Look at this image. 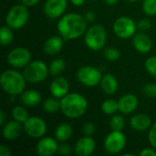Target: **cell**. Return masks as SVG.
Segmentation results:
<instances>
[{
    "mask_svg": "<svg viewBox=\"0 0 156 156\" xmlns=\"http://www.w3.org/2000/svg\"><path fill=\"white\" fill-rule=\"evenodd\" d=\"M84 16L78 13L64 14L57 25V29L64 40H74L85 34L88 27Z\"/></svg>",
    "mask_w": 156,
    "mask_h": 156,
    "instance_id": "6da1fadb",
    "label": "cell"
},
{
    "mask_svg": "<svg viewBox=\"0 0 156 156\" xmlns=\"http://www.w3.org/2000/svg\"><path fill=\"white\" fill-rule=\"evenodd\" d=\"M88 110L87 99L77 92H69L60 99V111L69 119H78Z\"/></svg>",
    "mask_w": 156,
    "mask_h": 156,
    "instance_id": "7a4b0ae2",
    "label": "cell"
},
{
    "mask_svg": "<svg viewBox=\"0 0 156 156\" xmlns=\"http://www.w3.org/2000/svg\"><path fill=\"white\" fill-rule=\"evenodd\" d=\"M27 80L19 71L6 69L0 76V86L5 93L15 97L19 96L26 89Z\"/></svg>",
    "mask_w": 156,
    "mask_h": 156,
    "instance_id": "3957f363",
    "label": "cell"
},
{
    "mask_svg": "<svg viewBox=\"0 0 156 156\" xmlns=\"http://www.w3.org/2000/svg\"><path fill=\"white\" fill-rule=\"evenodd\" d=\"M107 42V31L100 24H95L87 28L84 34V43L92 51L101 50Z\"/></svg>",
    "mask_w": 156,
    "mask_h": 156,
    "instance_id": "277c9868",
    "label": "cell"
},
{
    "mask_svg": "<svg viewBox=\"0 0 156 156\" xmlns=\"http://www.w3.org/2000/svg\"><path fill=\"white\" fill-rule=\"evenodd\" d=\"M27 7L23 4H17L10 7L5 15V25L15 30L24 27L28 22L30 16Z\"/></svg>",
    "mask_w": 156,
    "mask_h": 156,
    "instance_id": "5b68a950",
    "label": "cell"
},
{
    "mask_svg": "<svg viewBox=\"0 0 156 156\" xmlns=\"http://www.w3.org/2000/svg\"><path fill=\"white\" fill-rule=\"evenodd\" d=\"M48 74V67L40 59L31 60L23 69V75L27 82L33 84L44 81Z\"/></svg>",
    "mask_w": 156,
    "mask_h": 156,
    "instance_id": "8992f818",
    "label": "cell"
},
{
    "mask_svg": "<svg viewBox=\"0 0 156 156\" xmlns=\"http://www.w3.org/2000/svg\"><path fill=\"white\" fill-rule=\"evenodd\" d=\"M102 76L103 75L99 69L88 65L80 67L76 73L78 81L81 85L90 88L100 85Z\"/></svg>",
    "mask_w": 156,
    "mask_h": 156,
    "instance_id": "52a82bcc",
    "label": "cell"
},
{
    "mask_svg": "<svg viewBox=\"0 0 156 156\" xmlns=\"http://www.w3.org/2000/svg\"><path fill=\"white\" fill-rule=\"evenodd\" d=\"M137 23L129 16L118 17L112 26L113 33L116 37L122 39L132 38L137 31Z\"/></svg>",
    "mask_w": 156,
    "mask_h": 156,
    "instance_id": "ba28073f",
    "label": "cell"
},
{
    "mask_svg": "<svg viewBox=\"0 0 156 156\" xmlns=\"http://www.w3.org/2000/svg\"><path fill=\"white\" fill-rule=\"evenodd\" d=\"M126 136L122 131H112L104 140V149L110 154H118L126 146Z\"/></svg>",
    "mask_w": 156,
    "mask_h": 156,
    "instance_id": "9c48e42d",
    "label": "cell"
},
{
    "mask_svg": "<svg viewBox=\"0 0 156 156\" xmlns=\"http://www.w3.org/2000/svg\"><path fill=\"white\" fill-rule=\"evenodd\" d=\"M23 129L27 136L33 139H40L45 136L48 131V125L42 118L31 116L23 123Z\"/></svg>",
    "mask_w": 156,
    "mask_h": 156,
    "instance_id": "30bf717a",
    "label": "cell"
},
{
    "mask_svg": "<svg viewBox=\"0 0 156 156\" xmlns=\"http://www.w3.org/2000/svg\"><path fill=\"white\" fill-rule=\"evenodd\" d=\"M6 61L14 69H24L31 61V53L27 48L23 47L14 48L8 52Z\"/></svg>",
    "mask_w": 156,
    "mask_h": 156,
    "instance_id": "8fae6325",
    "label": "cell"
},
{
    "mask_svg": "<svg viewBox=\"0 0 156 156\" xmlns=\"http://www.w3.org/2000/svg\"><path fill=\"white\" fill-rule=\"evenodd\" d=\"M68 7V0H46L43 11L50 19L61 17Z\"/></svg>",
    "mask_w": 156,
    "mask_h": 156,
    "instance_id": "7c38bea8",
    "label": "cell"
},
{
    "mask_svg": "<svg viewBox=\"0 0 156 156\" xmlns=\"http://www.w3.org/2000/svg\"><path fill=\"white\" fill-rule=\"evenodd\" d=\"M59 142L56 138L43 136L36 144V152L40 156H52L58 151Z\"/></svg>",
    "mask_w": 156,
    "mask_h": 156,
    "instance_id": "4fadbf2b",
    "label": "cell"
},
{
    "mask_svg": "<svg viewBox=\"0 0 156 156\" xmlns=\"http://www.w3.org/2000/svg\"><path fill=\"white\" fill-rule=\"evenodd\" d=\"M96 149V143L91 136H86L80 138L74 146V152L78 156L91 155Z\"/></svg>",
    "mask_w": 156,
    "mask_h": 156,
    "instance_id": "5bb4252c",
    "label": "cell"
},
{
    "mask_svg": "<svg viewBox=\"0 0 156 156\" xmlns=\"http://www.w3.org/2000/svg\"><path fill=\"white\" fill-rule=\"evenodd\" d=\"M119 112L122 114L128 115L134 112L139 106V100L136 95L133 93H127L122 95L118 100Z\"/></svg>",
    "mask_w": 156,
    "mask_h": 156,
    "instance_id": "9a60e30c",
    "label": "cell"
},
{
    "mask_svg": "<svg viewBox=\"0 0 156 156\" xmlns=\"http://www.w3.org/2000/svg\"><path fill=\"white\" fill-rule=\"evenodd\" d=\"M49 90L52 96L61 99L69 92V80L61 76H57L49 86Z\"/></svg>",
    "mask_w": 156,
    "mask_h": 156,
    "instance_id": "2e32d148",
    "label": "cell"
},
{
    "mask_svg": "<svg viewBox=\"0 0 156 156\" xmlns=\"http://www.w3.org/2000/svg\"><path fill=\"white\" fill-rule=\"evenodd\" d=\"M22 131H24L23 124L13 119L12 121L6 122L3 125L2 135L5 140L14 141V140H16L21 135Z\"/></svg>",
    "mask_w": 156,
    "mask_h": 156,
    "instance_id": "e0dca14e",
    "label": "cell"
},
{
    "mask_svg": "<svg viewBox=\"0 0 156 156\" xmlns=\"http://www.w3.org/2000/svg\"><path fill=\"white\" fill-rule=\"evenodd\" d=\"M133 45L136 51L145 54L151 51L153 48V41L147 34L139 32L133 37Z\"/></svg>",
    "mask_w": 156,
    "mask_h": 156,
    "instance_id": "ac0fdd59",
    "label": "cell"
},
{
    "mask_svg": "<svg viewBox=\"0 0 156 156\" xmlns=\"http://www.w3.org/2000/svg\"><path fill=\"white\" fill-rule=\"evenodd\" d=\"M129 124L131 128L136 132H145L153 125L151 117L145 113H136L133 115Z\"/></svg>",
    "mask_w": 156,
    "mask_h": 156,
    "instance_id": "d6986e66",
    "label": "cell"
},
{
    "mask_svg": "<svg viewBox=\"0 0 156 156\" xmlns=\"http://www.w3.org/2000/svg\"><path fill=\"white\" fill-rule=\"evenodd\" d=\"M63 37L61 36H51L43 44V50L48 56L58 54L63 48Z\"/></svg>",
    "mask_w": 156,
    "mask_h": 156,
    "instance_id": "ffe728a7",
    "label": "cell"
},
{
    "mask_svg": "<svg viewBox=\"0 0 156 156\" xmlns=\"http://www.w3.org/2000/svg\"><path fill=\"white\" fill-rule=\"evenodd\" d=\"M19 100L24 106L33 108L42 101V96L36 90H25L19 95Z\"/></svg>",
    "mask_w": 156,
    "mask_h": 156,
    "instance_id": "44dd1931",
    "label": "cell"
},
{
    "mask_svg": "<svg viewBox=\"0 0 156 156\" xmlns=\"http://www.w3.org/2000/svg\"><path fill=\"white\" fill-rule=\"evenodd\" d=\"M100 86H101V90L106 95L111 96L117 92V90L119 89V82L114 75H112L111 73H107L102 76Z\"/></svg>",
    "mask_w": 156,
    "mask_h": 156,
    "instance_id": "7402d4cb",
    "label": "cell"
},
{
    "mask_svg": "<svg viewBox=\"0 0 156 156\" xmlns=\"http://www.w3.org/2000/svg\"><path fill=\"white\" fill-rule=\"evenodd\" d=\"M73 134V128L68 122L60 123L57 126L55 130V138L59 143H64L69 141Z\"/></svg>",
    "mask_w": 156,
    "mask_h": 156,
    "instance_id": "603a6c76",
    "label": "cell"
},
{
    "mask_svg": "<svg viewBox=\"0 0 156 156\" xmlns=\"http://www.w3.org/2000/svg\"><path fill=\"white\" fill-rule=\"evenodd\" d=\"M42 106L44 111L48 113H56L60 111V99L56 98L54 96L48 97L44 100Z\"/></svg>",
    "mask_w": 156,
    "mask_h": 156,
    "instance_id": "cb8c5ba5",
    "label": "cell"
},
{
    "mask_svg": "<svg viewBox=\"0 0 156 156\" xmlns=\"http://www.w3.org/2000/svg\"><path fill=\"white\" fill-rule=\"evenodd\" d=\"M66 69V63L64 61V59L62 58H55L53 59L50 64L48 65V71H49V74L52 75V76H58L60 75Z\"/></svg>",
    "mask_w": 156,
    "mask_h": 156,
    "instance_id": "d4e9b609",
    "label": "cell"
},
{
    "mask_svg": "<svg viewBox=\"0 0 156 156\" xmlns=\"http://www.w3.org/2000/svg\"><path fill=\"white\" fill-rule=\"evenodd\" d=\"M13 28L8 27L7 25L3 26L0 29V43L3 47H6L10 45L14 39V32Z\"/></svg>",
    "mask_w": 156,
    "mask_h": 156,
    "instance_id": "484cf974",
    "label": "cell"
},
{
    "mask_svg": "<svg viewBox=\"0 0 156 156\" xmlns=\"http://www.w3.org/2000/svg\"><path fill=\"white\" fill-rule=\"evenodd\" d=\"M101 111L106 115H114L119 112V104L118 101H115L113 99H107L101 103Z\"/></svg>",
    "mask_w": 156,
    "mask_h": 156,
    "instance_id": "4316f807",
    "label": "cell"
},
{
    "mask_svg": "<svg viewBox=\"0 0 156 156\" xmlns=\"http://www.w3.org/2000/svg\"><path fill=\"white\" fill-rule=\"evenodd\" d=\"M11 115H12V118L19 122H21L22 124L29 118V115H28V112L26 110V108L24 106H20V105H17V106H15L13 109H12V112H11Z\"/></svg>",
    "mask_w": 156,
    "mask_h": 156,
    "instance_id": "83f0119b",
    "label": "cell"
},
{
    "mask_svg": "<svg viewBox=\"0 0 156 156\" xmlns=\"http://www.w3.org/2000/svg\"><path fill=\"white\" fill-rule=\"evenodd\" d=\"M109 125L112 131H122L125 126L124 118L120 114H114L111 118Z\"/></svg>",
    "mask_w": 156,
    "mask_h": 156,
    "instance_id": "f1b7e54d",
    "label": "cell"
},
{
    "mask_svg": "<svg viewBox=\"0 0 156 156\" xmlns=\"http://www.w3.org/2000/svg\"><path fill=\"white\" fill-rule=\"evenodd\" d=\"M103 56L104 58L109 60V61H116L120 58L121 57V51L114 48V47H108L106 48H104L103 50Z\"/></svg>",
    "mask_w": 156,
    "mask_h": 156,
    "instance_id": "f546056e",
    "label": "cell"
},
{
    "mask_svg": "<svg viewBox=\"0 0 156 156\" xmlns=\"http://www.w3.org/2000/svg\"><path fill=\"white\" fill-rule=\"evenodd\" d=\"M142 8L146 16H154L156 15V0H143Z\"/></svg>",
    "mask_w": 156,
    "mask_h": 156,
    "instance_id": "4dcf8cb0",
    "label": "cell"
},
{
    "mask_svg": "<svg viewBox=\"0 0 156 156\" xmlns=\"http://www.w3.org/2000/svg\"><path fill=\"white\" fill-rule=\"evenodd\" d=\"M144 67L146 71L156 79V56L149 57L144 62Z\"/></svg>",
    "mask_w": 156,
    "mask_h": 156,
    "instance_id": "1f68e13d",
    "label": "cell"
},
{
    "mask_svg": "<svg viewBox=\"0 0 156 156\" xmlns=\"http://www.w3.org/2000/svg\"><path fill=\"white\" fill-rule=\"evenodd\" d=\"M143 94L149 98V99H154L156 98V84L155 83H147L143 87Z\"/></svg>",
    "mask_w": 156,
    "mask_h": 156,
    "instance_id": "d6a6232c",
    "label": "cell"
},
{
    "mask_svg": "<svg viewBox=\"0 0 156 156\" xmlns=\"http://www.w3.org/2000/svg\"><path fill=\"white\" fill-rule=\"evenodd\" d=\"M95 131H96V127L93 122H87L82 126V133L86 136H92Z\"/></svg>",
    "mask_w": 156,
    "mask_h": 156,
    "instance_id": "836d02e7",
    "label": "cell"
},
{
    "mask_svg": "<svg viewBox=\"0 0 156 156\" xmlns=\"http://www.w3.org/2000/svg\"><path fill=\"white\" fill-rule=\"evenodd\" d=\"M148 139H149V142H150V144L152 145V147H154L156 150V122L154 123L151 126V128L149 129Z\"/></svg>",
    "mask_w": 156,
    "mask_h": 156,
    "instance_id": "e575fe53",
    "label": "cell"
},
{
    "mask_svg": "<svg viewBox=\"0 0 156 156\" xmlns=\"http://www.w3.org/2000/svg\"><path fill=\"white\" fill-rule=\"evenodd\" d=\"M151 27H152V23L148 18H143L137 22V27L141 31H147L151 28Z\"/></svg>",
    "mask_w": 156,
    "mask_h": 156,
    "instance_id": "d590c367",
    "label": "cell"
},
{
    "mask_svg": "<svg viewBox=\"0 0 156 156\" xmlns=\"http://www.w3.org/2000/svg\"><path fill=\"white\" fill-rule=\"evenodd\" d=\"M58 153L61 155H69L71 154V147L69 144H68L66 142L59 143L58 145Z\"/></svg>",
    "mask_w": 156,
    "mask_h": 156,
    "instance_id": "8d00e7d4",
    "label": "cell"
},
{
    "mask_svg": "<svg viewBox=\"0 0 156 156\" xmlns=\"http://www.w3.org/2000/svg\"><path fill=\"white\" fill-rule=\"evenodd\" d=\"M140 155L142 156H156V150L152 147V148H144L141 151Z\"/></svg>",
    "mask_w": 156,
    "mask_h": 156,
    "instance_id": "74e56055",
    "label": "cell"
},
{
    "mask_svg": "<svg viewBox=\"0 0 156 156\" xmlns=\"http://www.w3.org/2000/svg\"><path fill=\"white\" fill-rule=\"evenodd\" d=\"M84 17L86 19V21L89 23H91V22H94L95 19H96V14L93 12V11H88L84 14Z\"/></svg>",
    "mask_w": 156,
    "mask_h": 156,
    "instance_id": "f35d334b",
    "label": "cell"
},
{
    "mask_svg": "<svg viewBox=\"0 0 156 156\" xmlns=\"http://www.w3.org/2000/svg\"><path fill=\"white\" fill-rule=\"evenodd\" d=\"M11 151L8 146L6 145H1L0 146V156H10Z\"/></svg>",
    "mask_w": 156,
    "mask_h": 156,
    "instance_id": "ab89813d",
    "label": "cell"
},
{
    "mask_svg": "<svg viewBox=\"0 0 156 156\" xmlns=\"http://www.w3.org/2000/svg\"><path fill=\"white\" fill-rule=\"evenodd\" d=\"M17 1L20 4H23L27 6H34L39 2V0H17Z\"/></svg>",
    "mask_w": 156,
    "mask_h": 156,
    "instance_id": "60d3db41",
    "label": "cell"
},
{
    "mask_svg": "<svg viewBox=\"0 0 156 156\" xmlns=\"http://www.w3.org/2000/svg\"><path fill=\"white\" fill-rule=\"evenodd\" d=\"M5 117H6V115H5V111L4 110H1L0 111V124L2 126L5 123Z\"/></svg>",
    "mask_w": 156,
    "mask_h": 156,
    "instance_id": "b9f144b4",
    "label": "cell"
},
{
    "mask_svg": "<svg viewBox=\"0 0 156 156\" xmlns=\"http://www.w3.org/2000/svg\"><path fill=\"white\" fill-rule=\"evenodd\" d=\"M86 0H69V2L75 6H81L84 5Z\"/></svg>",
    "mask_w": 156,
    "mask_h": 156,
    "instance_id": "7bdbcfd3",
    "label": "cell"
},
{
    "mask_svg": "<svg viewBox=\"0 0 156 156\" xmlns=\"http://www.w3.org/2000/svg\"><path fill=\"white\" fill-rule=\"evenodd\" d=\"M120 0H104V3L107 5H110V6H112V5H115Z\"/></svg>",
    "mask_w": 156,
    "mask_h": 156,
    "instance_id": "ee69618b",
    "label": "cell"
},
{
    "mask_svg": "<svg viewBox=\"0 0 156 156\" xmlns=\"http://www.w3.org/2000/svg\"><path fill=\"white\" fill-rule=\"evenodd\" d=\"M128 2H131V3H135V2H138L139 0H126Z\"/></svg>",
    "mask_w": 156,
    "mask_h": 156,
    "instance_id": "f6af8a7d",
    "label": "cell"
}]
</instances>
